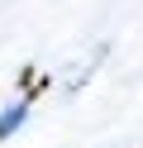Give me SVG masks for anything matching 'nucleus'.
<instances>
[{"instance_id":"nucleus-1","label":"nucleus","mask_w":143,"mask_h":148,"mask_svg":"<svg viewBox=\"0 0 143 148\" xmlns=\"http://www.w3.org/2000/svg\"><path fill=\"white\" fill-rule=\"evenodd\" d=\"M19 124H24V105H10L5 115H0V138H10Z\"/></svg>"}]
</instances>
